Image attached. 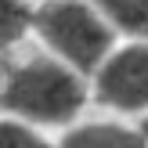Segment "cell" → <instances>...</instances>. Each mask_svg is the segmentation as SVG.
I'll list each match as a JSON object with an SVG mask.
<instances>
[{"instance_id":"5b68a950","label":"cell","mask_w":148,"mask_h":148,"mask_svg":"<svg viewBox=\"0 0 148 148\" xmlns=\"http://www.w3.org/2000/svg\"><path fill=\"white\" fill-rule=\"evenodd\" d=\"M33 14L36 7L25 0H0V58H11L33 43Z\"/></svg>"},{"instance_id":"8992f818","label":"cell","mask_w":148,"mask_h":148,"mask_svg":"<svg viewBox=\"0 0 148 148\" xmlns=\"http://www.w3.org/2000/svg\"><path fill=\"white\" fill-rule=\"evenodd\" d=\"M119 40L148 43V0H98Z\"/></svg>"},{"instance_id":"7a4b0ae2","label":"cell","mask_w":148,"mask_h":148,"mask_svg":"<svg viewBox=\"0 0 148 148\" xmlns=\"http://www.w3.org/2000/svg\"><path fill=\"white\" fill-rule=\"evenodd\" d=\"M33 43L69 69L90 76L119 36L98 0H47L33 14Z\"/></svg>"},{"instance_id":"52a82bcc","label":"cell","mask_w":148,"mask_h":148,"mask_svg":"<svg viewBox=\"0 0 148 148\" xmlns=\"http://www.w3.org/2000/svg\"><path fill=\"white\" fill-rule=\"evenodd\" d=\"M0 148H58V134L0 112Z\"/></svg>"},{"instance_id":"ba28073f","label":"cell","mask_w":148,"mask_h":148,"mask_svg":"<svg viewBox=\"0 0 148 148\" xmlns=\"http://www.w3.org/2000/svg\"><path fill=\"white\" fill-rule=\"evenodd\" d=\"M25 4H33V7H40V4H47V0H25Z\"/></svg>"},{"instance_id":"277c9868","label":"cell","mask_w":148,"mask_h":148,"mask_svg":"<svg viewBox=\"0 0 148 148\" xmlns=\"http://www.w3.org/2000/svg\"><path fill=\"white\" fill-rule=\"evenodd\" d=\"M58 148H148V123L87 112L58 134Z\"/></svg>"},{"instance_id":"3957f363","label":"cell","mask_w":148,"mask_h":148,"mask_svg":"<svg viewBox=\"0 0 148 148\" xmlns=\"http://www.w3.org/2000/svg\"><path fill=\"white\" fill-rule=\"evenodd\" d=\"M87 87L94 112L148 123V43L119 40L87 76Z\"/></svg>"},{"instance_id":"6da1fadb","label":"cell","mask_w":148,"mask_h":148,"mask_svg":"<svg viewBox=\"0 0 148 148\" xmlns=\"http://www.w3.org/2000/svg\"><path fill=\"white\" fill-rule=\"evenodd\" d=\"M0 112L62 134L90 112V87L83 72L29 43L18 54L0 58Z\"/></svg>"}]
</instances>
